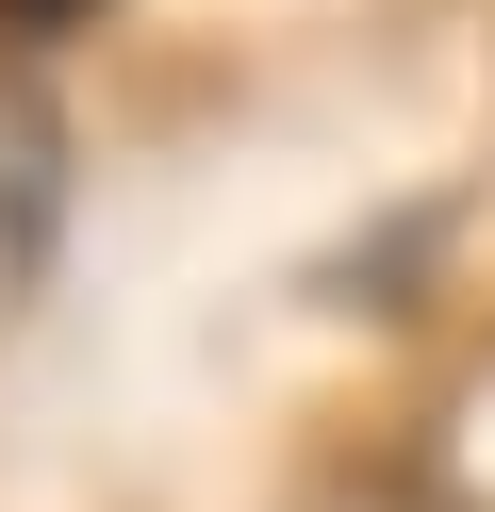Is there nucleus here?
<instances>
[{"instance_id": "nucleus-1", "label": "nucleus", "mask_w": 495, "mask_h": 512, "mask_svg": "<svg viewBox=\"0 0 495 512\" xmlns=\"http://www.w3.org/2000/svg\"><path fill=\"white\" fill-rule=\"evenodd\" d=\"M66 17H83V0H0V34H66Z\"/></svg>"}]
</instances>
